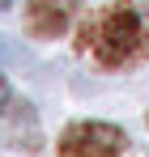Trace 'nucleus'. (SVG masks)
<instances>
[{
	"mask_svg": "<svg viewBox=\"0 0 149 157\" xmlns=\"http://www.w3.org/2000/svg\"><path fill=\"white\" fill-rule=\"evenodd\" d=\"M85 43L94 47L102 64H128V59H136L141 51H149V34L141 26V17L132 13V9H111V13H102L94 26L85 30Z\"/></svg>",
	"mask_w": 149,
	"mask_h": 157,
	"instance_id": "nucleus-1",
	"label": "nucleus"
},
{
	"mask_svg": "<svg viewBox=\"0 0 149 157\" xmlns=\"http://www.w3.org/2000/svg\"><path fill=\"white\" fill-rule=\"evenodd\" d=\"M128 136L111 123H77L60 140V157H119Z\"/></svg>",
	"mask_w": 149,
	"mask_h": 157,
	"instance_id": "nucleus-2",
	"label": "nucleus"
},
{
	"mask_svg": "<svg viewBox=\"0 0 149 157\" xmlns=\"http://www.w3.org/2000/svg\"><path fill=\"white\" fill-rule=\"evenodd\" d=\"M73 13H77V0H30L26 4V26L38 38H55L73 21Z\"/></svg>",
	"mask_w": 149,
	"mask_h": 157,
	"instance_id": "nucleus-3",
	"label": "nucleus"
},
{
	"mask_svg": "<svg viewBox=\"0 0 149 157\" xmlns=\"http://www.w3.org/2000/svg\"><path fill=\"white\" fill-rule=\"evenodd\" d=\"M4 102H9V81L0 77V110H4Z\"/></svg>",
	"mask_w": 149,
	"mask_h": 157,
	"instance_id": "nucleus-4",
	"label": "nucleus"
},
{
	"mask_svg": "<svg viewBox=\"0 0 149 157\" xmlns=\"http://www.w3.org/2000/svg\"><path fill=\"white\" fill-rule=\"evenodd\" d=\"M9 4H13V0H0V9H9Z\"/></svg>",
	"mask_w": 149,
	"mask_h": 157,
	"instance_id": "nucleus-5",
	"label": "nucleus"
}]
</instances>
